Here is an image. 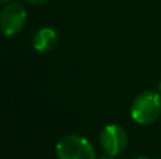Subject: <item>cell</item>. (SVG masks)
I'll return each mask as SVG.
<instances>
[{"label":"cell","mask_w":161,"mask_h":159,"mask_svg":"<svg viewBox=\"0 0 161 159\" xmlns=\"http://www.w3.org/2000/svg\"><path fill=\"white\" fill-rule=\"evenodd\" d=\"M97 159H116V156H110V155H103V156L97 158Z\"/></svg>","instance_id":"cell-7"},{"label":"cell","mask_w":161,"mask_h":159,"mask_svg":"<svg viewBox=\"0 0 161 159\" xmlns=\"http://www.w3.org/2000/svg\"><path fill=\"white\" fill-rule=\"evenodd\" d=\"M129 144L127 131L119 124H108L102 128L99 134V145L105 155L119 156L122 152L126 151Z\"/></svg>","instance_id":"cell-4"},{"label":"cell","mask_w":161,"mask_h":159,"mask_svg":"<svg viewBox=\"0 0 161 159\" xmlns=\"http://www.w3.org/2000/svg\"><path fill=\"white\" fill-rule=\"evenodd\" d=\"M55 154L58 159H97L93 144L78 134H68L59 138Z\"/></svg>","instance_id":"cell-2"},{"label":"cell","mask_w":161,"mask_h":159,"mask_svg":"<svg viewBox=\"0 0 161 159\" xmlns=\"http://www.w3.org/2000/svg\"><path fill=\"white\" fill-rule=\"evenodd\" d=\"M161 115V93L144 90L134 97L130 106V117L140 126H150Z\"/></svg>","instance_id":"cell-1"},{"label":"cell","mask_w":161,"mask_h":159,"mask_svg":"<svg viewBox=\"0 0 161 159\" xmlns=\"http://www.w3.org/2000/svg\"><path fill=\"white\" fill-rule=\"evenodd\" d=\"M58 44V33L53 27H41L34 33L31 45L37 52L47 54L51 52Z\"/></svg>","instance_id":"cell-5"},{"label":"cell","mask_w":161,"mask_h":159,"mask_svg":"<svg viewBox=\"0 0 161 159\" xmlns=\"http://www.w3.org/2000/svg\"><path fill=\"white\" fill-rule=\"evenodd\" d=\"M27 24V10L20 2H8L0 10V33L4 37H14Z\"/></svg>","instance_id":"cell-3"},{"label":"cell","mask_w":161,"mask_h":159,"mask_svg":"<svg viewBox=\"0 0 161 159\" xmlns=\"http://www.w3.org/2000/svg\"><path fill=\"white\" fill-rule=\"evenodd\" d=\"M134 159H151V158H148V156H137V158H134Z\"/></svg>","instance_id":"cell-9"},{"label":"cell","mask_w":161,"mask_h":159,"mask_svg":"<svg viewBox=\"0 0 161 159\" xmlns=\"http://www.w3.org/2000/svg\"><path fill=\"white\" fill-rule=\"evenodd\" d=\"M8 2H13V0H0V4H6Z\"/></svg>","instance_id":"cell-8"},{"label":"cell","mask_w":161,"mask_h":159,"mask_svg":"<svg viewBox=\"0 0 161 159\" xmlns=\"http://www.w3.org/2000/svg\"><path fill=\"white\" fill-rule=\"evenodd\" d=\"M23 2L28 3V4H31V6H42V4H45L48 0H23Z\"/></svg>","instance_id":"cell-6"},{"label":"cell","mask_w":161,"mask_h":159,"mask_svg":"<svg viewBox=\"0 0 161 159\" xmlns=\"http://www.w3.org/2000/svg\"><path fill=\"white\" fill-rule=\"evenodd\" d=\"M158 92L161 93V80H160V83H158Z\"/></svg>","instance_id":"cell-10"}]
</instances>
